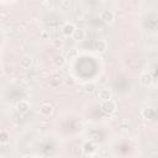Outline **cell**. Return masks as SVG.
<instances>
[{
  "label": "cell",
  "mask_w": 158,
  "mask_h": 158,
  "mask_svg": "<svg viewBox=\"0 0 158 158\" xmlns=\"http://www.w3.org/2000/svg\"><path fill=\"white\" fill-rule=\"evenodd\" d=\"M100 19H101V21H102L104 23L111 25V23L115 21V15H114V12H112L111 10H104V11L101 12V15H100Z\"/></svg>",
  "instance_id": "7a4b0ae2"
},
{
  "label": "cell",
  "mask_w": 158,
  "mask_h": 158,
  "mask_svg": "<svg viewBox=\"0 0 158 158\" xmlns=\"http://www.w3.org/2000/svg\"><path fill=\"white\" fill-rule=\"evenodd\" d=\"M25 158H33L32 156H27V157H25Z\"/></svg>",
  "instance_id": "d6986e66"
},
{
  "label": "cell",
  "mask_w": 158,
  "mask_h": 158,
  "mask_svg": "<svg viewBox=\"0 0 158 158\" xmlns=\"http://www.w3.org/2000/svg\"><path fill=\"white\" fill-rule=\"evenodd\" d=\"M95 49L98 51V52H100V53H104L106 49H107V42H106V40H98L96 42H95Z\"/></svg>",
  "instance_id": "9c48e42d"
},
{
  "label": "cell",
  "mask_w": 158,
  "mask_h": 158,
  "mask_svg": "<svg viewBox=\"0 0 158 158\" xmlns=\"http://www.w3.org/2000/svg\"><path fill=\"white\" fill-rule=\"evenodd\" d=\"M100 158H106V157H100Z\"/></svg>",
  "instance_id": "ffe728a7"
},
{
  "label": "cell",
  "mask_w": 158,
  "mask_h": 158,
  "mask_svg": "<svg viewBox=\"0 0 158 158\" xmlns=\"http://www.w3.org/2000/svg\"><path fill=\"white\" fill-rule=\"evenodd\" d=\"M141 114H142L143 118H147V120H148V118H152V117L154 116V114H156V112H154V110H153V109H151V107H146V109H143V110H142V112H141Z\"/></svg>",
  "instance_id": "4fadbf2b"
},
{
  "label": "cell",
  "mask_w": 158,
  "mask_h": 158,
  "mask_svg": "<svg viewBox=\"0 0 158 158\" xmlns=\"http://www.w3.org/2000/svg\"><path fill=\"white\" fill-rule=\"evenodd\" d=\"M72 38L75 41H83L85 38V31L81 27H75V30L72 35Z\"/></svg>",
  "instance_id": "52a82bcc"
},
{
  "label": "cell",
  "mask_w": 158,
  "mask_h": 158,
  "mask_svg": "<svg viewBox=\"0 0 158 158\" xmlns=\"http://www.w3.org/2000/svg\"><path fill=\"white\" fill-rule=\"evenodd\" d=\"M84 91L86 93V94H94L95 91H96V85L94 84V83H91V81H89V83H85L84 84Z\"/></svg>",
  "instance_id": "7c38bea8"
},
{
  "label": "cell",
  "mask_w": 158,
  "mask_h": 158,
  "mask_svg": "<svg viewBox=\"0 0 158 158\" xmlns=\"http://www.w3.org/2000/svg\"><path fill=\"white\" fill-rule=\"evenodd\" d=\"M54 64L57 65V67H63L64 64H65V57L64 56H62V54H59V56H57L56 58H54Z\"/></svg>",
  "instance_id": "9a60e30c"
},
{
  "label": "cell",
  "mask_w": 158,
  "mask_h": 158,
  "mask_svg": "<svg viewBox=\"0 0 158 158\" xmlns=\"http://www.w3.org/2000/svg\"><path fill=\"white\" fill-rule=\"evenodd\" d=\"M41 5H42V6H51V2H49V1H44V2H42Z\"/></svg>",
  "instance_id": "ac0fdd59"
},
{
  "label": "cell",
  "mask_w": 158,
  "mask_h": 158,
  "mask_svg": "<svg viewBox=\"0 0 158 158\" xmlns=\"http://www.w3.org/2000/svg\"><path fill=\"white\" fill-rule=\"evenodd\" d=\"M40 112L43 116H49L53 112V106L51 104H42L41 107H40Z\"/></svg>",
  "instance_id": "8fae6325"
},
{
  "label": "cell",
  "mask_w": 158,
  "mask_h": 158,
  "mask_svg": "<svg viewBox=\"0 0 158 158\" xmlns=\"http://www.w3.org/2000/svg\"><path fill=\"white\" fill-rule=\"evenodd\" d=\"M10 142V135L6 131H0V143L6 144Z\"/></svg>",
  "instance_id": "5bb4252c"
},
{
  "label": "cell",
  "mask_w": 158,
  "mask_h": 158,
  "mask_svg": "<svg viewBox=\"0 0 158 158\" xmlns=\"http://www.w3.org/2000/svg\"><path fill=\"white\" fill-rule=\"evenodd\" d=\"M111 98H112V93L109 88H104L99 91V99L101 100V102L109 101V100H111Z\"/></svg>",
  "instance_id": "8992f818"
},
{
  "label": "cell",
  "mask_w": 158,
  "mask_h": 158,
  "mask_svg": "<svg viewBox=\"0 0 158 158\" xmlns=\"http://www.w3.org/2000/svg\"><path fill=\"white\" fill-rule=\"evenodd\" d=\"M20 65H21V68H23V69L31 68V65H32V57H30V56H23V57L20 59Z\"/></svg>",
  "instance_id": "30bf717a"
},
{
  "label": "cell",
  "mask_w": 158,
  "mask_h": 158,
  "mask_svg": "<svg viewBox=\"0 0 158 158\" xmlns=\"http://www.w3.org/2000/svg\"><path fill=\"white\" fill-rule=\"evenodd\" d=\"M16 110L20 112V114H26L28 110H30V105L26 100H20L17 104H16Z\"/></svg>",
  "instance_id": "ba28073f"
},
{
  "label": "cell",
  "mask_w": 158,
  "mask_h": 158,
  "mask_svg": "<svg viewBox=\"0 0 158 158\" xmlns=\"http://www.w3.org/2000/svg\"><path fill=\"white\" fill-rule=\"evenodd\" d=\"M153 81V77L148 73V72H144L139 75V83L143 85V86H149Z\"/></svg>",
  "instance_id": "5b68a950"
},
{
  "label": "cell",
  "mask_w": 158,
  "mask_h": 158,
  "mask_svg": "<svg viewBox=\"0 0 158 158\" xmlns=\"http://www.w3.org/2000/svg\"><path fill=\"white\" fill-rule=\"evenodd\" d=\"M100 109H101V111H102L105 115H112V114L116 111L117 107H116V104H115L112 100H109V101L101 102Z\"/></svg>",
  "instance_id": "6da1fadb"
},
{
  "label": "cell",
  "mask_w": 158,
  "mask_h": 158,
  "mask_svg": "<svg viewBox=\"0 0 158 158\" xmlns=\"http://www.w3.org/2000/svg\"><path fill=\"white\" fill-rule=\"evenodd\" d=\"M53 46H57V47H60L62 46V40L59 38V40H53Z\"/></svg>",
  "instance_id": "e0dca14e"
},
{
  "label": "cell",
  "mask_w": 158,
  "mask_h": 158,
  "mask_svg": "<svg viewBox=\"0 0 158 158\" xmlns=\"http://www.w3.org/2000/svg\"><path fill=\"white\" fill-rule=\"evenodd\" d=\"M83 152L85 153V154H88V156H90V154H93V153H95V151H96V146L94 144V142H91V141H85L84 143H83Z\"/></svg>",
  "instance_id": "277c9868"
},
{
  "label": "cell",
  "mask_w": 158,
  "mask_h": 158,
  "mask_svg": "<svg viewBox=\"0 0 158 158\" xmlns=\"http://www.w3.org/2000/svg\"><path fill=\"white\" fill-rule=\"evenodd\" d=\"M59 6H60L63 10L69 9V6H70V1H69V0H62V1H59Z\"/></svg>",
  "instance_id": "2e32d148"
},
{
  "label": "cell",
  "mask_w": 158,
  "mask_h": 158,
  "mask_svg": "<svg viewBox=\"0 0 158 158\" xmlns=\"http://www.w3.org/2000/svg\"><path fill=\"white\" fill-rule=\"evenodd\" d=\"M75 27H77V26H75L73 22H65V23L63 25V27H62V33H63L65 37H72V35H73Z\"/></svg>",
  "instance_id": "3957f363"
}]
</instances>
